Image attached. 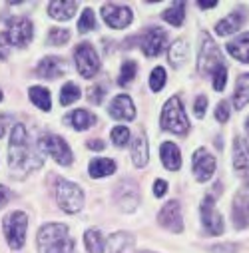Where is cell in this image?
Here are the masks:
<instances>
[{"instance_id": "obj_1", "label": "cell", "mask_w": 249, "mask_h": 253, "mask_svg": "<svg viewBox=\"0 0 249 253\" xmlns=\"http://www.w3.org/2000/svg\"><path fill=\"white\" fill-rule=\"evenodd\" d=\"M8 166L14 175L24 177L26 173L38 169L42 166V158L36 154V150L30 146L28 132L22 124H14L10 144H8Z\"/></svg>"}, {"instance_id": "obj_2", "label": "cell", "mask_w": 249, "mask_h": 253, "mask_svg": "<svg viewBox=\"0 0 249 253\" xmlns=\"http://www.w3.org/2000/svg\"><path fill=\"white\" fill-rule=\"evenodd\" d=\"M38 245L42 253H72L74 241L68 235V227L62 223H46L38 231Z\"/></svg>"}, {"instance_id": "obj_3", "label": "cell", "mask_w": 249, "mask_h": 253, "mask_svg": "<svg viewBox=\"0 0 249 253\" xmlns=\"http://www.w3.org/2000/svg\"><path fill=\"white\" fill-rule=\"evenodd\" d=\"M162 128L171 132V134H188L190 130V122H188V116L183 112V106L179 102V98H169L164 108H162Z\"/></svg>"}, {"instance_id": "obj_4", "label": "cell", "mask_w": 249, "mask_h": 253, "mask_svg": "<svg viewBox=\"0 0 249 253\" xmlns=\"http://www.w3.org/2000/svg\"><path fill=\"white\" fill-rule=\"evenodd\" d=\"M56 200H58V206L66 213H76L84 206V192L80 189V185L68 179H60L56 185Z\"/></svg>"}, {"instance_id": "obj_5", "label": "cell", "mask_w": 249, "mask_h": 253, "mask_svg": "<svg viewBox=\"0 0 249 253\" xmlns=\"http://www.w3.org/2000/svg\"><path fill=\"white\" fill-rule=\"evenodd\" d=\"M26 227H28V215L24 211H12L2 219V231L12 249H20L24 245Z\"/></svg>"}, {"instance_id": "obj_6", "label": "cell", "mask_w": 249, "mask_h": 253, "mask_svg": "<svg viewBox=\"0 0 249 253\" xmlns=\"http://www.w3.org/2000/svg\"><path fill=\"white\" fill-rule=\"evenodd\" d=\"M74 60H76V68L80 76L84 78H94L100 70V58L90 42H80L74 50Z\"/></svg>"}, {"instance_id": "obj_7", "label": "cell", "mask_w": 249, "mask_h": 253, "mask_svg": "<svg viewBox=\"0 0 249 253\" xmlns=\"http://www.w3.org/2000/svg\"><path fill=\"white\" fill-rule=\"evenodd\" d=\"M219 66H223L221 52L215 46V42L208 36V32L202 34V48H200V60H198V68L202 74H213Z\"/></svg>"}, {"instance_id": "obj_8", "label": "cell", "mask_w": 249, "mask_h": 253, "mask_svg": "<svg viewBox=\"0 0 249 253\" xmlns=\"http://www.w3.org/2000/svg\"><path fill=\"white\" fill-rule=\"evenodd\" d=\"M38 146L42 152H46L48 156H52L60 166H70L72 164V150L68 148V144L62 140L60 136L54 134H42L38 140Z\"/></svg>"}, {"instance_id": "obj_9", "label": "cell", "mask_w": 249, "mask_h": 253, "mask_svg": "<svg viewBox=\"0 0 249 253\" xmlns=\"http://www.w3.org/2000/svg\"><path fill=\"white\" fill-rule=\"evenodd\" d=\"M114 198H116V204L122 211H134L140 204V189L134 181H128L124 179L116 185V192H114Z\"/></svg>"}, {"instance_id": "obj_10", "label": "cell", "mask_w": 249, "mask_h": 253, "mask_svg": "<svg viewBox=\"0 0 249 253\" xmlns=\"http://www.w3.org/2000/svg\"><path fill=\"white\" fill-rule=\"evenodd\" d=\"M215 194H209L206 196L204 204H202V221H204V227L208 229L209 235H221L225 225H223V217L221 213L215 210Z\"/></svg>"}, {"instance_id": "obj_11", "label": "cell", "mask_w": 249, "mask_h": 253, "mask_svg": "<svg viewBox=\"0 0 249 253\" xmlns=\"http://www.w3.org/2000/svg\"><path fill=\"white\" fill-rule=\"evenodd\" d=\"M34 36V30H32V22L28 18H12L8 22V42L18 46V48H24Z\"/></svg>"}, {"instance_id": "obj_12", "label": "cell", "mask_w": 249, "mask_h": 253, "mask_svg": "<svg viewBox=\"0 0 249 253\" xmlns=\"http://www.w3.org/2000/svg\"><path fill=\"white\" fill-rule=\"evenodd\" d=\"M158 221H160V225H164L166 229H169V231H173V233H179V231L183 229V217H181L179 202H175V200L167 202V204L160 210Z\"/></svg>"}, {"instance_id": "obj_13", "label": "cell", "mask_w": 249, "mask_h": 253, "mask_svg": "<svg viewBox=\"0 0 249 253\" xmlns=\"http://www.w3.org/2000/svg\"><path fill=\"white\" fill-rule=\"evenodd\" d=\"M192 168H194V175H196L198 181H208L213 175V171H215V158L208 150L200 148L194 154Z\"/></svg>"}, {"instance_id": "obj_14", "label": "cell", "mask_w": 249, "mask_h": 253, "mask_svg": "<svg viewBox=\"0 0 249 253\" xmlns=\"http://www.w3.org/2000/svg\"><path fill=\"white\" fill-rule=\"evenodd\" d=\"M102 16H104V20H106L108 26L118 28V30L120 28H126L132 22V18H134V14H132L130 8L120 6V4H104L102 6Z\"/></svg>"}, {"instance_id": "obj_15", "label": "cell", "mask_w": 249, "mask_h": 253, "mask_svg": "<svg viewBox=\"0 0 249 253\" xmlns=\"http://www.w3.org/2000/svg\"><path fill=\"white\" fill-rule=\"evenodd\" d=\"M233 166L241 171L245 185H249V142L245 138H235L233 142Z\"/></svg>"}, {"instance_id": "obj_16", "label": "cell", "mask_w": 249, "mask_h": 253, "mask_svg": "<svg viewBox=\"0 0 249 253\" xmlns=\"http://www.w3.org/2000/svg\"><path fill=\"white\" fill-rule=\"evenodd\" d=\"M166 42H167V34L162 28H150L142 40V50L148 58H154L162 54V50L166 48Z\"/></svg>"}, {"instance_id": "obj_17", "label": "cell", "mask_w": 249, "mask_h": 253, "mask_svg": "<svg viewBox=\"0 0 249 253\" xmlns=\"http://www.w3.org/2000/svg\"><path fill=\"white\" fill-rule=\"evenodd\" d=\"M233 223L237 229H245L249 225V189L237 192L233 200Z\"/></svg>"}, {"instance_id": "obj_18", "label": "cell", "mask_w": 249, "mask_h": 253, "mask_svg": "<svg viewBox=\"0 0 249 253\" xmlns=\"http://www.w3.org/2000/svg\"><path fill=\"white\" fill-rule=\"evenodd\" d=\"M68 64L58 56H48L44 60H40V64L36 68V74L40 78H58L62 74H66Z\"/></svg>"}, {"instance_id": "obj_19", "label": "cell", "mask_w": 249, "mask_h": 253, "mask_svg": "<svg viewBox=\"0 0 249 253\" xmlns=\"http://www.w3.org/2000/svg\"><path fill=\"white\" fill-rule=\"evenodd\" d=\"M110 116L116 120H134L136 118V108L130 96L120 94L114 98L112 106H110Z\"/></svg>"}, {"instance_id": "obj_20", "label": "cell", "mask_w": 249, "mask_h": 253, "mask_svg": "<svg viewBox=\"0 0 249 253\" xmlns=\"http://www.w3.org/2000/svg\"><path fill=\"white\" fill-rule=\"evenodd\" d=\"M132 251H134V237L124 231H118L106 241L102 253H132Z\"/></svg>"}, {"instance_id": "obj_21", "label": "cell", "mask_w": 249, "mask_h": 253, "mask_svg": "<svg viewBox=\"0 0 249 253\" xmlns=\"http://www.w3.org/2000/svg\"><path fill=\"white\" fill-rule=\"evenodd\" d=\"M78 4L72 2V0H54V2L48 4V14L54 20H70L76 12Z\"/></svg>"}, {"instance_id": "obj_22", "label": "cell", "mask_w": 249, "mask_h": 253, "mask_svg": "<svg viewBox=\"0 0 249 253\" xmlns=\"http://www.w3.org/2000/svg\"><path fill=\"white\" fill-rule=\"evenodd\" d=\"M160 154H162V162H164V166H166L169 171H177V169L181 168V154H179V148H177L175 144H171V142H164Z\"/></svg>"}, {"instance_id": "obj_23", "label": "cell", "mask_w": 249, "mask_h": 253, "mask_svg": "<svg viewBox=\"0 0 249 253\" xmlns=\"http://www.w3.org/2000/svg\"><path fill=\"white\" fill-rule=\"evenodd\" d=\"M227 52L233 58H237V60L245 62V64H249V34H241L237 40H231L227 44Z\"/></svg>"}, {"instance_id": "obj_24", "label": "cell", "mask_w": 249, "mask_h": 253, "mask_svg": "<svg viewBox=\"0 0 249 253\" xmlns=\"http://www.w3.org/2000/svg\"><path fill=\"white\" fill-rule=\"evenodd\" d=\"M241 24H243V14H241V12H231L229 16H225L223 20L217 22L215 32H217L219 36H229V34L237 32V30L241 28Z\"/></svg>"}, {"instance_id": "obj_25", "label": "cell", "mask_w": 249, "mask_h": 253, "mask_svg": "<svg viewBox=\"0 0 249 253\" xmlns=\"http://www.w3.org/2000/svg\"><path fill=\"white\" fill-rule=\"evenodd\" d=\"M132 160L136 168H144L148 164V140L144 134H138L132 142Z\"/></svg>"}, {"instance_id": "obj_26", "label": "cell", "mask_w": 249, "mask_h": 253, "mask_svg": "<svg viewBox=\"0 0 249 253\" xmlns=\"http://www.w3.org/2000/svg\"><path fill=\"white\" fill-rule=\"evenodd\" d=\"M247 104H249V74H241L237 78V84H235L233 106H235V110H241Z\"/></svg>"}, {"instance_id": "obj_27", "label": "cell", "mask_w": 249, "mask_h": 253, "mask_svg": "<svg viewBox=\"0 0 249 253\" xmlns=\"http://www.w3.org/2000/svg\"><path fill=\"white\" fill-rule=\"evenodd\" d=\"M68 122L72 124V128H74V130L84 132V130L92 128V126L96 124V116L90 114L88 110H76V112H72V114L68 116Z\"/></svg>"}, {"instance_id": "obj_28", "label": "cell", "mask_w": 249, "mask_h": 253, "mask_svg": "<svg viewBox=\"0 0 249 253\" xmlns=\"http://www.w3.org/2000/svg\"><path fill=\"white\" fill-rule=\"evenodd\" d=\"M88 169H90V175L92 177H106V175L114 173L116 164L112 160H108V158H96V160L90 162V168Z\"/></svg>"}, {"instance_id": "obj_29", "label": "cell", "mask_w": 249, "mask_h": 253, "mask_svg": "<svg viewBox=\"0 0 249 253\" xmlns=\"http://www.w3.org/2000/svg\"><path fill=\"white\" fill-rule=\"evenodd\" d=\"M185 56H188V44H185L183 38H179V40H175L169 46V62H171V66H175V68L181 66Z\"/></svg>"}, {"instance_id": "obj_30", "label": "cell", "mask_w": 249, "mask_h": 253, "mask_svg": "<svg viewBox=\"0 0 249 253\" xmlns=\"http://www.w3.org/2000/svg\"><path fill=\"white\" fill-rule=\"evenodd\" d=\"M30 100L36 104V108H40V110H50V106H52V98H50V92L46 90V88H42V86H32L30 88Z\"/></svg>"}, {"instance_id": "obj_31", "label": "cell", "mask_w": 249, "mask_h": 253, "mask_svg": "<svg viewBox=\"0 0 249 253\" xmlns=\"http://www.w3.org/2000/svg\"><path fill=\"white\" fill-rule=\"evenodd\" d=\"M84 243H86V249L88 253H102L104 251V237L98 229H88L86 235H84Z\"/></svg>"}, {"instance_id": "obj_32", "label": "cell", "mask_w": 249, "mask_h": 253, "mask_svg": "<svg viewBox=\"0 0 249 253\" xmlns=\"http://www.w3.org/2000/svg\"><path fill=\"white\" fill-rule=\"evenodd\" d=\"M164 20L166 22H169L171 26H181V22H183V18H185V6L179 2V4H173V6H169L164 14Z\"/></svg>"}, {"instance_id": "obj_33", "label": "cell", "mask_w": 249, "mask_h": 253, "mask_svg": "<svg viewBox=\"0 0 249 253\" xmlns=\"http://www.w3.org/2000/svg\"><path fill=\"white\" fill-rule=\"evenodd\" d=\"M78 98H80V88L76 84H72V82L64 84V88H62V92H60V104L62 106H70Z\"/></svg>"}, {"instance_id": "obj_34", "label": "cell", "mask_w": 249, "mask_h": 253, "mask_svg": "<svg viewBox=\"0 0 249 253\" xmlns=\"http://www.w3.org/2000/svg\"><path fill=\"white\" fill-rule=\"evenodd\" d=\"M136 70H138V66H136V62H132V60H126L122 64V70H120V86H126V84H130L134 78H136Z\"/></svg>"}, {"instance_id": "obj_35", "label": "cell", "mask_w": 249, "mask_h": 253, "mask_svg": "<svg viewBox=\"0 0 249 253\" xmlns=\"http://www.w3.org/2000/svg\"><path fill=\"white\" fill-rule=\"evenodd\" d=\"M70 40V32L66 28H50L48 32V42L52 46H62Z\"/></svg>"}, {"instance_id": "obj_36", "label": "cell", "mask_w": 249, "mask_h": 253, "mask_svg": "<svg viewBox=\"0 0 249 253\" xmlns=\"http://www.w3.org/2000/svg\"><path fill=\"white\" fill-rule=\"evenodd\" d=\"M92 28H96V16H94V12H92L90 8H86V10L82 12L80 20H78V30H80L82 34H86V32H90Z\"/></svg>"}, {"instance_id": "obj_37", "label": "cell", "mask_w": 249, "mask_h": 253, "mask_svg": "<svg viewBox=\"0 0 249 253\" xmlns=\"http://www.w3.org/2000/svg\"><path fill=\"white\" fill-rule=\"evenodd\" d=\"M112 140L118 148H124V146H128L130 142V130L126 128V126H118V128L112 130Z\"/></svg>"}, {"instance_id": "obj_38", "label": "cell", "mask_w": 249, "mask_h": 253, "mask_svg": "<svg viewBox=\"0 0 249 253\" xmlns=\"http://www.w3.org/2000/svg\"><path fill=\"white\" fill-rule=\"evenodd\" d=\"M164 86H166V70H164L162 66H158V68L152 70V76H150V88H152L154 92H160Z\"/></svg>"}, {"instance_id": "obj_39", "label": "cell", "mask_w": 249, "mask_h": 253, "mask_svg": "<svg viewBox=\"0 0 249 253\" xmlns=\"http://www.w3.org/2000/svg\"><path fill=\"white\" fill-rule=\"evenodd\" d=\"M211 76H213V88L217 92H221L225 88V84H227V68L225 66H219Z\"/></svg>"}, {"instance_id": "obj_40", "label": "cell", "mask_w": 249, "mask_h": 253, "mask_svg": "<svg viewBox=\"0 0 249 253\" xmlns=\"http://www.w3.org/2000/svg\"><path fill=\"white\" fill-rule=\"evenodd\" d=\"M215 118H217V122H221V124H225V122L229 120V106H227V102H219V104H217V108H215Z\"/></svg>"}, {"instance_id": "obj_41", "label": "cell", "mask_w": 249, "mask_h": 253, "mask_svg": "<svg viewBox=\"0 0 249 253\" xmlns=\"http://www.w3.org/2000/svg\"><path fill=\"white\" fill-rule=\"evenodd\" d=\"M88 98H90L92 104H100L102 98H104V88H102V86H92V88L88 90Z\"/></svg>"}, {"instance_id": "obj_42", "label": "cell", "mask_w": 249, "mask_h": 253, "mask_svg": "<svg viewBox=\"0 0 249 253\" xmlns=\"http://www.w3.org/2000/svg\"><path fill=\"white\" fill-rule=\"evenodd\" d=\"M167 194V181L166 179H156L154 181V196L156 198H164Z\"/></svg>"}, {"instance_id": "obj_43", "label": "cell", "mask_w": 249, "mask_h": 253, "mask_svg": "<svg viewBox=\"0 0 249 253\" xmlns=\"http://www.w3.org/2000/svg\"><path fill=\"white\" fill-rule=\"evenodd\" d=\"M8 54H10V42L6 34H0V60H4Z\"/></svg>"}, {"instance_id": "obj_44", "label": "cell", "mask_w": 249, "mask_h": 253, "mask_svg": "<svg viewBox=\"0 0 249 253\" xmlns=\"http://www.w3.org/2000/svg\"><path fill=\"white\" fill-rule=\"evenodd\" d=\"M10 200H12V192L6 185H0V208H4Z\"/></svg>"}, {"instance_id": "obj_45", "label": "cell", "mask_w": 249, "mask_h": 253, "mask_svg": "<svg viewBox=\"0 0 249 253\" xmlns=\"http://www.w3.org/2000/svg\"><path fill=\"white\" fill-rule=\"evenodd\" d=\"M206 108H208V98L206 96H198V100H196V116L202 118L206 114Z\"/></svg>"}, {"instance_id": "obj_46", "label": "cell", "mask_w": 249, "mask_h": 253, "mask_svg": "<svg viewBox=\"0 0 249 253\" xmlns=\"http://www.w3.org/2000/svg\"><path fill=\"white\" fill-rule=\"evenodd\" d=\"M211 251H213V253H235L237 247H235V245H213Z\"/></svg>"}, {"instance_id": "obj_47", "label": "cell", "mask_w": 249, "mask_h": 253, "mask_svg": "<svg viewBox=\"0 0 249 253\" xmlns=\"http://www.w3.org/2000/svg\"><path fill=\"white\" fill-rule=\"evenodd\" d=\"M12 122L10 116H0V138H2L6 134V128H8V124Z\"/></svg>"}, {"instance_id": "obj_48", "label": "cell", "mask_w": 249, "mask_h": 253, "mask_svg": "<svg viewBox=\"0 0 249 253\" xmlns=\"http://www.w3.org/2000/svg\"><path fill=\"white\" fill-rule=\"evenodd\" d=\"M88 148H90V150H104V144H102L100 140H90V142H88Z\"/></svg>"}, {"instance_id": "obj_49", "label": "cell", "mask_w": 249, "mask_h": 253, "mask_svg": "<svg viewBox=\"0 0 249 253\" xmlns=\"http://www.w3.org/2000/svg\"><path fill=\"white\" fill-rule=\"evenodd\" d=\"M200 4V8H213V6H217V2H198Z\"/></svg>"}, {"instance_id": "obj_50", "label": "cell", "mask_w": 249, "mask_h": 253, "mask_svg": "<svg viewBox=\"0 0 249 253\" xmlns=\"http://www.w3.org/2000/svg\"><path fill=\"white\" fill-rule=\"evenodd\" d=\"M140 253H154V251H140Z\"/></svg>"}, {"instance_id": "obj_51", "label": "cell", "mask_w": 249, "mask_h": 253, "mask_svg": "<svg viewBox=\"0 0 249 253\" xmlns=\"http://www.w3.org/2000/svg\"><path fill=\"white\" fill-rule=\"evenodd\" d=\"M247 132H249V120H247Z\"/></svg>"}, {"instance_id": "obj_52", "label": "cell", "mask_w": 249, "mask_h": 253, "mask_svg": "<svg viewBox=\"0 0 249 253\" xmlns=\"http://www.w3.org/2000/svg\"><path fill=\"white\" fill-rule=\"evenodd\" d=\"M0 100H2V92H0Z\"/></svg>"}]
</instances>
